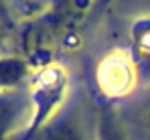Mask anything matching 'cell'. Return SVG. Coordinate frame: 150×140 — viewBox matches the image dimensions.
<instances>
[{
	"instance_id": "cell-1",
	"label": "cell",
	"mask_w": 150,
	"mask_h": 140,
	"mask_svg": "<svg viewBox=\"0 0 150 140\" xmlns=\"http://www.w3.org/2000/svg\"><path fill=\"white\" fill-rule=\"evenodd\" d=\"M14 140H96V110H89L87 99L77 90L43 126Z\"/></svg>"
},
{
	"instance_id": "cell-2",
	"label": "cell",
	"mask_w": 150,
	"mask_h": 140,
	"mask_svg": "<svg viewBox=\"0 0 150 140\" xmlns=\"http://www.w3.org/2000/svg\"><path fill=\"white\" fill-rule=\"evenodd\" d=\"M30 106H33V116L30 124L23 134L35 132L39 126H43L51 116L59 112V108L67 102L69 97V75L61 65L49 63L35 73L33 83H30Z\"/></svg>"
},
{
	"instance_id": "cell-3",
	"label": "cell",
	"mask_w": 150,
	"mask_h": 140,
	"mask_svg": "<svg viewBox=\"0 0 150 140\" xmlns=\"http://www.w3.org/2000/svg\"><path fill=\"white\" fill-rule=\"evenodd\" d=\"M96 77H98V87L103 99L114 102L134 92L138 81V69L130 53L112 51L100 61Z\"/></svg>"
},
{
	"instance_id": "cell-4",
	"label": "cell",
	"mask_w": 150,
	"mask_h": 140,
	"mask_svg": "<svg viewBox=\"0 0 150 140\" xmlns=\"http://www.w3.org/2000/svg\"><path fill=\"white\" fill-rule=\"evenodd\" d=\"M33 116L28 90H0V140H14L23 134Z\"/></svg>"
},
{
	"instance_id": "cell-5",
	"label": "cell",
	"mask_w": 150,
	"mask_h": 140,
	"mask_svg": "<svg viewBox=\"0 0 150 140\" xmlns=\"http://www.w3.org/2000/svg\"><path fill=\"white\" fill-rule=\"evenodd\" d=\"M96 140H130L112 102L105 99L96 106Z\"/></svg>"
},
{
	"instance_id": "cell-6",
	"label": "cell",
	"mask_w": 150,
	"mask_h": 140,
	"mask_svg": "<svg viewBox=\"0 0 150 140\" xmlns=\"http://www.w3.org/2000/svg\"><path fill=\"white\" fill-rule=\"evenodd\" d=\"M28 77V65L23 59H0V90H14Z\"/></svg>"
},
{
	"instance_id": "cell-7",
	"label": "cell",
	"mask_w": 150,
	"mask_h": 140,
	"mask_svg": "<svg viewBox=\"0 0 150 140\" xmlns=\"http://www.w3.org/2000/svg\"><path fill=\"white\" fill-rule=\"evenodd\" d=\"M146 116H148V120H150V92H148V95H146Z\"/></svg>"
}]
</instances>
